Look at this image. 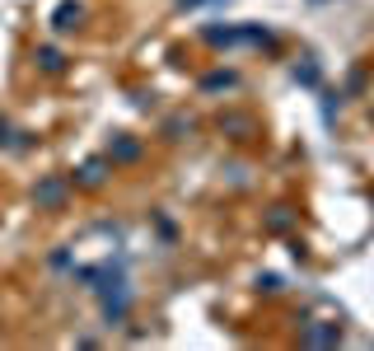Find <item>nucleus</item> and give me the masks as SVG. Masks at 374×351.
<instances>
[]
</instances>
